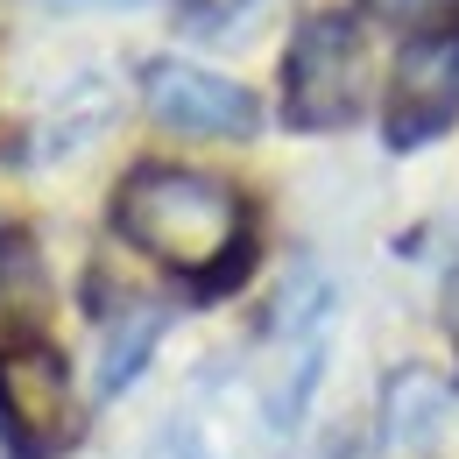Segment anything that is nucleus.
Here are the masks:
<instances>
[{"label": "nucleus", "instance_id": "1", "mask_svg": "<svg viewBox=\"0 0 459 459\" xmlns=\"http://www.w3.org/2000/svg\"><path fill=\"white\" fill-rule=\"evenodd\" d=\"M114 233L163 262L177 276H191L198 297H220L247 276L255 233H247V205L240 191L184 163H142L114 184Z\"/></svg>", "mask_w": 459, "mask_h": 459}, {"label": "nucleus", "instance_id": "2", "mask_svg": "<svg viewBox=\"0 0 459 459\" xmlns=\"http://www.w3.org/2000/svg\"><path fill=\"white\" fill-rule=\"evenodd\" d=\"M368 57L346 14H304L283 50V120L297 134H340L360 120Z\"/></svg>", "mask_w": 459, "mask_h": 459}, {"label": "nucleus", "instance_id": "3", "mask_svg": "<svg viewBox=\"0 0 459 459\" xmlns=\"http://www.w3.org/2000/svg\"><path fill=\"white\" fill-rule=\"evenodd\" d=\"M0 424L22 459H50L78 438V389L57 346L14 340L0 346Z\"/></svg>", "mask_w": 459, "mask_h": 459}, {"label": "nucleus", "instance_id": "4", "mask_svg": "<svg viewBox=\"0 0 459 459\" xmlns=\"http://www.w3.org/2000/svg\"><path fill=\"white\" fill-rule=\"evenodd\" d=\"M142 107L170 134H198V142H247L262 127V107H255L247 85H233L227 71L184 64V57L142 64Z\"/></svg>", "mask_w": 459, "mask_h": 459}, {"label": "nucleus", "instance_id": "5", "mask_svg": "<svg viewBox=\"0 0 459 459\" xmlns=\"http://www.w3.org/2000/svg\"><path fill=\"white\" fill-rule=\"evenodd\" d=\"M459 120V36H417L389 71V100H382V142L410 156L431 149Z\"/></svg>", "mask_w": 459, "mask_h": 459}, {"label": "nucleus", "instance_id": "6", "mask_svg": "<svg viewBox=\"0 0 459 459\" xmlns=\"http://www.w3.org/2000/svg\"><path fill=\"white\" fill-rule=\"evenodd\" d=\"M43 311H50V276H43L36 233L0 227V318L7 325H36Z\"/></svg>", "mask_w": 459, "mask_h": 459}, {"label": "nucleus", "instance_id": "7", "mask_svg": "<svg viewBox=\"0 0 459 459\" xmlns=\"http://www.w3.org/2000/svg\"><path fill=\"white\" fill-rule=\"evenodd\" d=\"M382 446L396 453V446H424V438H438V424H446V389L424 375V368H403L396 382H389V396H382Z\"/></svg>", "mask_w": 459, "mask_h": 459}, {"label": "nucleus", "instance_id": "8", "mask_svg": "<svg viewBox=\"0 0 459 459\" xmlns=\"http://www.w3.org/2000/svg\"><path fill=\"white\" fill-rule=\"evenodd\" d=\"M163 325H170V311L134 304L114 333H107V353H100V389H107V396H114V389H127V382L142 375V360H149V346L163 340Z\"/></svg>", "mask_w": 459, "mask_h": 459}, {"label": "nucleus", "instance_id": "9", "mask_svg": "<svg viewBox=\"0 0 459 459\" xmlns=\"http://www.w3.org/2000/svg\"><path fill=\"white\" fill-rule=\"evenodd\" d=\"M360 7L389 29H424V36H446V22L459 14V0H360Z\"/></svg>", "mask_w": 459, "mask_h": 459}, {"label": "nucleus", "instance_id": "10", "mask_svg": "<svg viewBox=\"0 0 459 459\" xmlns=\"http://www.w3.org/2000/svg\"><path fill=\"white\" fill-rule=\"evenodd\" d=\"M142 459H212V453H205V438H198L191 424H163V431L149 438V453H142Z\"/></svg>", "mask_w": 459, "mask_h": 459}, {"label": "nucleus", "instance_id": "11", "mask_svg": "<svg viewBox=\"0 0 459 459\" xmlns=\"http://www.w3.org/2000/svg\"><path fill=\"white\" fill-rule=\"evenodd\" d=\"M233 14H240V0H184V22H191L198 36H220Z\"/></svg>", "mask_w": 459, "mask_h": 459}, {"label": "nucleus", "instance_id": "12", "mask_svg": "<svg viewBox=\"0 0 459 459\" xmlns=\"http://www.w3.org/2000/svg\"><path fill=\"white\" fill-rule=\"evenodd\" d=\"M50 7H142V0H50Z\"/></svg>", "mask_w": 459, "mask_h": 459}, {"label": "nucleus", "instance_id": "13", "mask_svg": "<svg viewBox=\"0 0 459 459\" xmlns=\"http://www.w3.org/2000/svg\"><path fill=\"white\" fill-rule=\"evenodd\" d=\"M0 459H22V453H14V438H7V424H0Z\"/></svg>", "mask_w": 459, "mask_h": 459}]
</instances>
